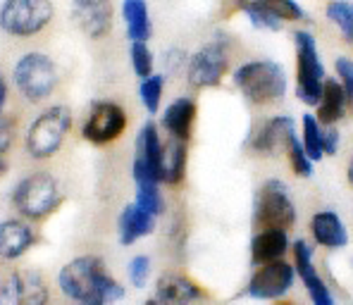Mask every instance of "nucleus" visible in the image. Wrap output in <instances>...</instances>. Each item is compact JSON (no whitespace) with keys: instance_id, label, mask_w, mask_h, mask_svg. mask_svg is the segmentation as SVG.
Listing matches in <instances>:
<instances>
[{"instance_id":"obj_1","label":"nucleus","mask_w":353,"mask_h":305,"mask_svg":"<svg viewBox=\"0 0 353 305\" xmlns=\"http://www.w3.org/2000/svg\"><path fill=\"white\" fill-rule=\"evenodd\" d=\"M232 81L243 98L253 105H274L287 96V72L274 60H248L239 65Z\"/></svg>"},{"instance_id":"obj_2","label":"nucleus","mask_w":353,"mask_h":305,"mask_svg":"<svg viewBox=\"0 0 353 305\" xmlns=\"http://www.w3.org/2000/svg\"><path fill=\"white\" fill-rule=\"evenodd\" d=\"M62 203L60 184L48 172H31L12 189V205L27 222L48 220Z\"/></svg>"},{"instance_id":"obj_3","label":"nucleus","mask_w":353,"mask_h":305,"mask_svg":"<svg viewBox=\"0 0 353 305\" xmlns=\"http://www.w3.org/2000/svg\"><path fill=\"white\" fill-rule=\"evenodd\" d=\"M12 81L19 96L27 103H43L55 93L60 84V72L53 58L39 50L24 53L12 67Z\"/></svg>"},{"instance_id":"obj_4","label":"nucleus","mask_w":353,"mask_h":305,"mask_svg":"<svg viewBox=\"0 0 353 305\" xmlns=\"http://www.w3.org/2000/svg\"><path fill=\"white\" fill-rule=\"evenodd\" d=\"M72 132V110L67 105H50L29 124L24 148L29 158L50 160L60 153Z\"/></svg>"},{"instance_id":"obj_5","label":"nucleus","mask_w":353,"mask_h":305,"mask_svg":"<svg viewBox=\"0 0 353 305\" xmlns=\"http://www.w3.org/2000/svg\"><path fill=\"white\" fill-rule=\"evenodd\" d=\"M294 48H296V98L303 105L315 107L320 103L325 89V65L320 58L318 41L310 31H294Z\"/></svg>"},{"instance_id":"obj_6","label":"nucleus","mask_w":353,"mask_h":305,"mask_svg":"<svg viewBox=\"0 0 353 305\" xmlns=\"http://www.w3.org/2000/svg\"><path fill=\"white\" fill-rule=\"evenodd\" d=\"M253 224L256 229H284L296 224V203L289 186L282 179H268L256 193L253 205Z\"/></svg>"},{"instance_id":"obj_7","label":"nucleus","mask_w":353,"mask_h":305,"mask_svg":"<svg viewBox=\"0 0 353 305\" xmlns=\"http://www.w3.org/2000/svg\"><path fill=\"white\" fill-rule=\"evenodd\" d=\"M53 22L50 0H3L0 5V29L14 39H31L48 29Z\"/></svg>"},{"instance_id":"obj_8","label":"nucleus","mask_w":353,"mask_h":305,"mask_svg":"<svg viewBox=\"0 0 353 305\" xmlns=\"http://www.w3.org/2000/svg\"><path fill=\"white\" fill-rule=\"evenodd\" d=\"M230 70V41L217 36L186 60V76L194 89H215Z\"/></svg>"},{"instance_id":"obj_9","label":"nucleus","mask_w":353,"mask_h":305,"mask_svg":"<svg viewBox=\"0 0 353 305\" xmlns=\"http://www.w3.org/2000/svg\"><path fill=\"white\" fill-rule=\"evenodd\" d=\"M163 155L165 141L160 136V127L148 120L139 129L137 155H134L132 177L137 184H163Z\"/></svg>"},{"instance_id":"obj_10","label":"nucleus","mask_w":353,"mask_h":305,"mask_svg":"<svg viewBox=\"0 0 353 305\" xmlns=\"http://www.w3.org/2000/svg\"><path fill=\"white\" fill-rule=\"evenodd\" d=\"M103 272H108L103 257L98 255L74 257V260H70L58 272L60 293L65 298H70L72 303L93 296V293H98V279H101Z\"/></svg>"},{"instance_id":"obj_11","label":"nucleus","mask_w":353,"mask_h":305,"mask_svg":"<svg viewBox=\"0 0 353 305\" xmlns=\"http://www.w3.org/2000/svg\"><path fill=\"white\" fill-rule=\"evenodd\" d=\"M127 129V112L119 103L96 101L88 107V115L81 124V136L93 146H108L117 141Z\"/></svg>"},{"instance_id":"obj_12","label":"nucleus","mask_w":353,"mask_h":305,"mask_svg":"<svg viewBox=\"0 0 353 305\" xmlns=\"http://www.w3.org/2000/svg\"><path fill=\"white\" fill-rule=\"evenodd\" d=\"M296 282V267L287 260H274L258 265L246 284V296L253 301H279L292 291Z\"/></svg>"},{"instance_id":"obj_13","label":"nucleus","mask_w":353,"mask_h":305,"mask_svg":"<svg viewBox=\"0 0 353 305\" xmlns=\"http://www.w3.org/2000/svg\"><path fill=\"white\" fill-rule=\"evenodd\" d=\"M294 253V267H296V277L301 279V284L305 286L310 303L313 305H336L334 296H332L330 286L323 279V275L315 267V255H313V246L305 239H296L292 244Z\"/></svg>"},{"instance_id":"obj_14","label":"nucleus","mask_w":353,"mask_h":305,"mask_svg":"<svg viewBox=\"0 0 353 305\" xmlns=\"http://www.w3.org/2000/svg\"><path fill=\"white\" fill-rule=\"evenodd\" d=\"M112 17V0H72V22L93 41L110 34Z\"/></svg>"},{"instance_id":"obj_15","label":"nucleus","mask_w":353,"mask_h":305,"mask_svg":"<svg viewBox=\"0 0 353 305\" xmlns=\"http://www.w3.org/2000/svg\"><path fill=\"white\" fill-rule=\"evenodd\" d=\"M36 244H39V231L31 227V222L19 217L0 222V260H19Z\"/></svg>"},{"instance_id":"obj_16","label":"nucleus","mask_w":353,"mask_h":305,"mask_svg":"<svg viewBox=\"0 0 353 305\" xmlns=\"http://www.w3.org/2000/svg\"><path fill=\"white\" fill-rule=\"evenodd\" d=\"M155 303L158 305H191L203 298V288L179 272H168L155 284Z\"/></svg>"},{"instance_id":"obj_17","label":"nucleus","mask_w":353,"mask_h":305,"mask_svg":"<svg viewBox=\"0 0 353 305\" xmlns=\"http://www.w3.org/2000/svg\"><path fill=\"white\" fill-rule=\"evenodd\" d=\"M196 115H199V105H196L194 98L179 96V98H174L168 107H165L160 127L165 129V134H168L170 138L189 143L191 134H194Z\"/></svg>"},{"instance_id":"obj_18","label":"nucleus","mask_w":353,"mask_h":305,"mask_svg":"<svg viewBox=\"0 0 353 305\" xmlns=\"http://www.w3.org/2000/svg\"><path fill=\"white\" fill-rule=\"evenodd\" d=\"M308 229L315 244L327 248V251H339V248L349 246V229L334 210H318L310 217Z\"/></svg>"},{"instance_id":"obj_19","label":"nucleus","mask_w":353,"mask_h":305,"mask_svg":"<svg viewBox=\"0 0 353 305\" xmlns=\"http://www.w3.org/2000/svg\"><path fill=\"white\" fill-rule=\"evenodd\" d=\"M296 134V122L289 115H274L253 134L251 151L261 155H274L279 148L287 146V141Z\"/></svg>"},{"instance_id":"obj_20","label":"nucleus","mask_w":353,"mask_h":305,"mask_svg":"<svg viewBox=\"0 0 353 305\" xmlns=\"http://www.w3.org/2000/svg\"><path fill=\"white\" fill-rule=\"evenodd\" d=\"M292 248L289 231L284 229H258L251 239V262L253 265H268L274 260H284Z\"/></svg>"},{"instance_id":"obj_21","label":"nucleus","mask_w":353,"mask_h":305,"mask_svg":"<svg viewBox=\"0 0 353 305\" xmlns=\"http://www.w3.org/2000/svg\"><path fill=\"white\" fill-rule=\"evenodd\" d=\"M155 220H158V217L148 215L146 210H141L137 203L124 205V210L119 213V220H117L119 244L134 246L137 241L150 236L155 231Z\"/></svg>"},{"instance_id":"obj_22","label":"nucleus","mask_w":353,"mask_h":305,"mask_svg":"<svg viewBox=\"0 0 353 305\" xmlns=\"http://www.w3.org/2000/svg\"><path fill=\"white\" fill-rule=\"evenodd\" d=\"M346 110H349V96H346L344 86L339 84V79H327L320 103L315 105V117L323 127H336V122L346 115Z\"/></svg>"},{"instance_id":"obj_23","label":"nucleus","mask_w":353,"mask_h":305,"mask_svg":"<svg viewBox=\"0 0 353 305\" xmlns=\"http://www.w3.org/2000/svg\"><path fill=\"white\" fill-rule=\"evenodd\" d=\"M122 19L127 27L129 43H134V41L148 43V39L153 36V22H150L146 0H122Z\"/></svg>"},{"instance_id":"obj_24","label":"nucleus","mask_w":353,"mask_h":305,"mask_svg":"<svg viewBox=\"0 0 353 305\" xmlns=\"http://www.w3.org/2000/svg\"><path fill=\"white\" fill-rule=\"evenodd\" d=\"M186 162H189L186 141L170 138V141L165 143V155H163V184L176 186V184L184 182Z\"/></svg>"},{"instance_id":"obj_25","label":"nucleus","mask_w":353,"mask_h":305,"mask_svg":"<svg viewBox=\"0 0 353 305\" xmlns=\"http://www.w3.org/2000/svg\"><path fill=\"white\" fill-rule=\"evenodd\" d=\"M241 12L246 14L248 24L261 31H282L284 22L265 5V0H243Z\"/></svg>"},{"instance_id":"obj_26","label":"nucleus","mask_w":353,"mask_h":305,"mask_svg":"<svg viewBox=\"0 0 353 305\" xmlns=\"http://www.w3.org/2000/svg\"><path fill=\"white\" fill-rule=\"evenodd\" d=\"M19 272H22V305H50V288L46 277L36 270Z\"/></svg>"},{"instance_id":"obj_27","label":"nucleus","mask_w":353,"mask_h":305,"mask_svg":"<svg viewBox=\"0 0 353 305\" xmlns=\"http://www.w3.org/2000/svg\"><path fill=\"white\" fill-rule=\"evenodd\" d=\"M323 124L315 115H303L301 120V143L313 162H320L325 158L323 153Z\"/></svg>"},{"instance_id":"obj_28","label":"nucleus","mask_w":353,"mask_h":305,"mask_svg":"<svg viewBox=\"0 0 353 305\" xmlns=\"http://www.w3.org/2000/svg\"><path fill=\"white\" fill-rule=\"evenodd\" d=\"M325 17L341 31L346 43H353V3L351 0H330Z\"/></svg>"},{"instance_id":"obj_29","label":"nucleus","mask_w":353,"mask_h":305,"mask_svg":"<svg viewBox=\"0 0 353 305\" xmlns=\"http://www.w3.org/2000/svg\"><path fill=\"white\" fill-rule=\"evenodd\" d=\"M163 93H165V76L163 74H150L146 79H141L139 98H141V105L146 107L148 115H158L160 103H163Z\"/></svg>"},{"instance_id":"obj_30","label":"nucleus","mask_w":353,"mask_h":305,"mask_svg":"<svg viewBox=\"0 0 353 305\" xmlns=\"http://www.w3.org/2000/svg\"><path fill=\"white\" fill-rule=\"evenodd\" d=\"M284 153H287L289 165H292V169H294L296 177H303V179L313 177V165L315 162L308 158V153H305L303 143H301V138L296 136V134L287 141V146H284Z\"/></svg>"},{"instance_id":"obj_31","label":"nucleus","mask_w":353,"mask_h":305,"mask_svg":"<svg viewBox=\"0 0 353 305\" xmlns=\"http://www.w3.org/2000/svg\"><path fill=\"white\" fill-rule=\"evenodd\" d=\"M134 203L141 210H146L148 215L160 217L165 213V198L163 191H160V184H137V198Z\"/></svg>"},{"instance_id":"obj_32","label":"nucleus","mask_w":353,"mask_h":305,"mask_svg":"<svg viewBox=\"0 0 353 305\" xmlns=\"http://www.w3.org/2000/svg\"><path fill=\"white\" fill-rule=\"evenodd\" d=\"M129 62H132V70L139 79H146V76L155 74L153 67H155V55L153 50L148 48L146 41H134L129 45Z\"/></svg>"},{"instance_id":"obj_33","label":"nucleus","mask_w":353,"mask_h":305,"mask_svg":"<svg viewBox=\"0 0 353 305\" xmlns=\"http://www.w3.org/2000/svg\"><path fill=\"white\" fill-rule=\"evenodd\" d=\"M0 305H22V272H10L0 279Z\"/></svg>"},{"instance_id":"obj_34","label":"nucleus","mask_w":353,"mask_h":305,"mask_svg":"<svg viewBox=\"0 0 353 305\" xmlns=\"http://www.w3.org/2000/svg\"><path fill=\"white\" fill-rule=\"evenodd\" d=\"M265 5H268V8L272 10V12L277 14V17L282 19L284 24H287V22H301V19H305V10L301 8L296 0H265Z\"/></svg>"},{"instance_id":"obj_35","label":"nucleus","mask_w":353,"mask_h":305,"mask_svg":"<svg viewBox=\"0 0 353 305\" xmlns=\"http://www.w3.org/2000/svg\"><path fill=\"white\" fill-rule=\"evenodd\" d=\"M127 275H129V282H132L134 288H143L150 279V257L148 255H134L132 260H129Z\"/></svg>"},{"instance_id":"obj_36","label":"nucleus","mask_w":353,"mask_h":305,"mask_svg":"<svg viewBox=\"0 0 353 305\" xmlns=\"http://www.w3.org/2000/svg\"><path fill=\"white\" fill-rule=\"evenodd\" d=\"M98 296H103V301L110 305V303L122 301V298L127 296V291H124V286L110 275V272H103L101 279H98Z\"/></svg>"},{"instance_id":"obj_37","label":"nucleus","mask_w":353,"mask_h":305,"mask_svg":"<svg viewBox=\"0 0 353 305\" xmlns=\"http://www.w3.org/2000/svg\"><path fill=\"white\" fill-rule=\"evenodd\" d=\"M334 70H336V79H339V84L344 86L346 96H349V105L353 107V58H346V55L336 58Z\"/></svg>"},{"instance_id":"obj_38","label":"nucleus","mask_w":353,"mask_h":305,"mask_svg":"<svg viewBox=\"0 0 353 305\" xmlns=\"http://www.w3.org/2000/svg\"><path fill=\"white\" fill-rule=\"evenodd\" d=\"M14 136H17V127H14V120L8 115H0V160L3 155L12 148Z\"/></svg>"},{"instance_id":"obj_39","label":"nucleus","mask_w":353,"mask_h":305,"mask_svg":"<svg viewBox=\"0 0 353 305\" xmlns=\"http://www.w3.org/2000/svg\"><path fill=\"white\" fill-rule=\"evenodd\" d=\"M341 146V136L336 132V127H325L323 129V153L325 155H336Z\"/></svg>"},{"instance_id":"obj_40","label":"nucleus","mask_w":353,"mask_h":305,"mask_svg":"<svg viewBox=\"0 0 353 305\" xmlns=\"http://www.w3.org/2000/svg\"><path fill=\"white\" fill-rule=\"evenodd\" d=\"M8 98H10V86H8V79L3 76V72H0V115H5Z\"/></svg>"},{"instance_id":"obj_41","label":"nucleus","mask_w":353,"mask_h":305,"mask_svg":"<svg viewBox=\"0 0 353 305\" xmlns=\"http://www.w3.org/2000/svg\"><path fill=\"white\" fill-rule=\"evenodd\" d=\"M74 305H108L103 301V296H98V293H93V296L88 298H81V301H74Z\"/></svg>"},{"instance_id":"obj_42","label":"nucleus","mask_w":353,"mask_h":305,"mask_svg":"<svg viewBox=\"0 0 353 305\" xmlns=\"http://www.w3.org/2000/svg\"><path fill=\"white\" fill-rule=\"evenodd\" d=\"M346 179H349V184L353 186V155L349 158V162H346Z\"/></svg>"},{"instance_id":"obj_43","label":"nucleus","mask_w":353,"mask_h":305,"mask_svg":"<svg viewBox=\"0 0 353 305\" xmlns=\"http://www.w3.org/2000/svg\"><path fill=\"white\" fill-rule=\"evenodd\" d=\"M143 305H158V303H155V298H148V301L143 303Z\"/></svg>"},{"instance_id":"obj_44","label":"nucleus","mask_w":353,"mask_h":305,"mask_svg":"<svg viewBox=\"0 0 353 305\" xmlns=\"http://www.w3.org/2000/svg\"><path fill=\"white\" fill-rule=\"evenodd\" d=\"M3 172H5V162L0 160V174H3Z\"/></svg>"},{"instance_id":"obj_45","label":"nucleus","mask_w":353,"mask_h":305,"mask_svg":"<svg viewBox=\"0 0 353 305\" xmlns=\"http://www.w3.org/2000/svg\"><path fill=\"white\" fill-rule=\"evenodd\" d=\"M277 305H294V303H277Z\"/></svg>"},{"instance_id":"obj_46","label":"nucleus","mask_w":353,"mask_h":305,"mask_svg":"<svg viewBox=\"0 0 353 305\" xmlns=\"http://www.w3.org/2000/svg\"><path fill=\"white\" fill-rule=\"evenodd\" d=\"M351 270H353V257H351Z\"/></svg>"}]
</instances>
